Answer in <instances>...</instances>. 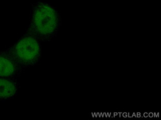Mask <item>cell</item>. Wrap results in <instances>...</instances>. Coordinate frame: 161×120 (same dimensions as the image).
I'll return each instance as SVG.
<instances>
[{"label": "cell", "mask_w": 161, "mask_h": 120, "mask_svg": "<svg viewBox=\"0 0 161 120\" xmlns=\"http://www.w3.org/2000/svg\"><path fill=\"white\" fill-rule=\"evenodd\" d=\"M62 25L60 13L48 2H38L32 5L30 24L26 32L41 43L48 42L57 35Z\"/></svg>", "instance_id": "1"}, {"label": "cell", "mask_w": 161, "mask_h": 120, "mask_svg": "<svg viewBox=\"0 0 161 120\" xmlns=\"http://www.w3.org/2000/svg\"><path fill=\"white\" fill-rule=\"evenodd\" d=\"M6 51L24 71L37 65L40 61L41 42L31 34L25 32L15 44Z\"/></svg>", "instance_id": "2"}, {"label": "cell", "mask_w": 161, "mask_h": 120, "mask_svg": "<svg viewBox=\"0 0 161 120\" xmlns=\"http://www.w3.org/2000/svg\"><path fill=\"white\" fill-rule=\"evenodd\" d=\"M22 69L6 51L0 52V77L16 79Z\"/></svg>", "instance_id": "3"}, {"label": "cell", "mask_w": 161, "mask_h": 120, "mask_svg": "<svg viewBox=\"0 0 161 120\" xmlns=\"http://www.w3.org/2000/svg\"><path fill=\"white\" fill-rule=\"evenodd\" d=\"M19 84L16 79L0 77V101L12 99L19 92Z\"/></svg>", "instance_id": "4"}]
</instances>
